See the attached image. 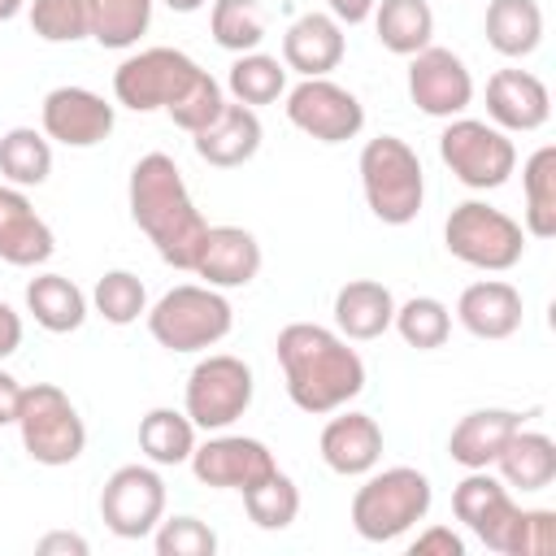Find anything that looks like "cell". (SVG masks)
I'll list each match as a JSON object with an SVG mask.
<instances>
[{
	"instance_id": "1",
	"label": "cell",
	"mask_w": 556,
	"mask_h": 556,
	"mask_svg": "<svg viewBox=\"0 0 556 556\" xmlns=\"http://www.w3.org/2000/svg\"><path fill=\"white\" fill-rule=\"evenodd\" d=\"M113 96L130 113L165 109L174 117V126H182L187 135L204 130L226 104L222 83L200 61H191L182 48H139V52H130L113 70Z\"/></svg>"
},
{
	"instance_id": "2",
	"label": "cell",
	"mask_w": 556,
	"mask_h": 556,
	"mask_svg": "<svg viewBox=\"0 0 556 556\" xmlns=\"http://www.w3.org/2000/svg\"><path fill=\"white\" fill-rule=\"evenodd\" d=\"M287 400L300 413L326 417L334 408H348L365 391V361L348 339L317 321H291L274 339Z\"/></svg>"
},
{
	"instance_id": "3",
	"label": "cell",
	"mask_w": 556,
	"mask_h": 556,
	"mask_svg": "<svg viewBox=\"0 0 556 556\" xmlns=\"http://www.w3.org/2000/svg\"><path fill=\"white\" fill-rule=\"evenodd\" d=\"M126 200H130V217L135 226L152 239L156 256L174 269H191L195 248L208 230L204 213L195 208L182 169L169 152H148L130 165V182H126Z\"/></svg>"
},
{
	"instance_id": "4",
	"label": "cell",
	"mask_w": 556,
	"mask_h": 556,
	"mask_svg": "<svg viewBox=\"0 0 556 556\" xmlns=\"http://www.w3.org/2000/svg\"><path fill=\"white\" fill-rule=\"evenodd\" d=\"M434 504L430 478L413 465H391V469H369L365 482L352 495V530L365 543H395L404 539L417 521H426Z\"/></svg>"
},
{
	"instance_id": "5",
	"label": "cell",
	"mask_w": 556,
	"mask_h": 556,
	"mask_svg": "<svg viewBox=\"0 0 556 556\" xmlns=\"http://www.w3.org/2000/svg\"><path fill=\"white\" fill-rule=\"evenodd\" d=\"M361 191L369 213L382 226H408L417 222L426 204V169L421 156L400 139V135H378L361 148Z\"/></svg>"
},
{
	"instance_id": "6",
	"label": "cell",
	"mask_w": 556,
	"mask_h": 556,
	"mask_svg": "<svg viewBox=\"0 0 556 556\" xmlns=\"http://www.w3.org/2000/svg\"><path fill=\"white\" fill-rule=\"evenodd\" d=\"M148 334L165 352H208L235 326L230 300L208 282H178L156 304H148Z\"/></svg>"
},
{
	"instance_id": "7",
	"label": "cell",
	"mask_w": 556,
	"mask_h": 556,
	"mask_svg": "<svg viewBox=\"0 0 556 556\" xmlns=\"http://www.w3.org/2000/svg\"><path fill=\"white\" fill-rule=\"evenodd\" d=\"M13 426L22 434V452L35 465L61 469V465H74L87 452V421L78 417L74 400L56 382L22 387V408H17Z\"/></svg>"
},
{
	"instance_id": "8",
	"label": "cell",
	"mask_w": 556,
	"mask_h": 556,
	"mask_svg": "<svg viewBox=\"0 0 556 556\" xmlns=\"http://www.w3.org/2000/svg\"><path fill=\"white\" fill-rule=\"evenodd\" d=\"M526 230L517 217H508L504 208L486 204V200H465L447 213L443 222V243L447 252L482 274H504L513 265H521L526 256Z\"/></svg>"
},
{
	"instance_id": "9",
	"label": "cell",
	"mask_w": 556,
	"mask_h": 556,
	"mask_svg": "<svg viewBox=\"0 0 556 556\" xmlns=\"http://www.w3.org/2000/svg\"><path fill=\"white\" fill-rule=\"evenodd\" d=\"M256 395L252 365L230 352H208L191 365L187 391H182V413L195 421V430H230Z\"/></svg>"
},
{
	"instance_id": "10",
	"label": "cell",
	"mask_w": 556,
	"mask_h": 556,
	"mask_svg": "<svg viewBox=\"0 0 556 556\" xmlns=\"http://www.w3.org/2000/svg\"><path fill=\"white\" fill-rule=\"evenodd\" d=\"M439 156L452 169V178L469 191H495L513 178L517 169V148L513 139L482 122V117H447L443 135H439Z\"/></svg>"
},
{
	"instance_id": "11",
	"label": "cell",
	"mask_w": 556,
	"mask_h": 556,
	"mask_svg": "<svg viewBox=\"0 0 556 556\" xmlns=\"http://www.w3.org/2000/svg\"><path fill=\"white\" fill-rule=\"evenodd\" d=\"M165 517V478L161 469L148 465H117L104 478L100 491V521L117 534V539H148L156 530V521Z\"/></svg>"
},
{
	"instance_id": "12",
	"label": "cell",
	"mask_w": 556,
	"mask_h": 556,
	"mask_svg": "<svg viewBox=\"0 0 556 556\" xmlns=\"http://www.w3.org/2000/svg\"><path fill=\"white\" fill-rule=\"evenodd\" d=\"M287 122L317 143H348L365 130V104L334 78H300L287 91Z\"/></svg>"
},
{
	"instance_id": "13",
	"label": "cell",
	"mask_w": 556,
	"mask_h": 556,
	"mask_svg": "<svg viewBox=\"0 0 556 556\" xmlns=\"http://www.w3.org/2000/svg\"><path fill=\"white\" fill-rule=\"evenodd\" d=\"M117 109L91 87H52L39 104V130L61 148H96L113 135Z\"/></svg>"
},
{
	"instance_id": "14",
	"label": "cell",
	"mask_w": 556,
	"mask_h": 556,
	"mask_svg": "<svg viewBox=\"0 0 556 556\" xmlns=\"http://www.w3.org/2000/svg\"><path fill=\"white\" fill-rule=\"evenodd\" d=\"M187 465H191L195 482H204L213 491H248L252 482H261V478H269L278 469L274 452L261 439L226 434V430H213L204 443H195Z\"/></svg>"
},
{
	"instance_id": "15",
	"label": "cell",
	"mask_w": 556,
	"mask_h": 556,
	"mask_svg": "<svg viewBox=\"0 0 556 556\" xmlns=\"http://www.w3.org/2000/svg\"><path fill=\"white\" fill-rule=\"evenodd\" d=\"M452 513H456V521H465V530L478 543H486L491 552L508 556V543H513V526H517L521 504L513 500V491L495 473L465 469V478L452 491Z\"/></svg>"
},
{
	"instance_id": "16",
	"label": "cell",
	"mask_w": 556,
	"mask_h": 556,
	"mask_svg": "<svg viewBox=\"0 0 556 556\" xmlns=\"http://www.w3.org/2000/svg\"><path fill=\"white\" fill-rule=\"evenodd\" d=\"M408 100L426 117H460L473 104V74L452 48H421L408 56Z\"/></svg>"
},
{
	"instance_id": "17",
	"label": "cell",
	"mask_w": 556,
	"mask_h": 556,
	"mask_svg": "<svg viewBox=\"0 0 556 556\" xmlns=\"http://www.w3.org/2000/svg\"><path fill=\"white\" fill-rule=\"evenodd\" d=\"M486 117L504 135H530L552 117V91L530 70H495L486 78Z\"/></svg>"
},
{
	"instance_id": "18",
	"label": "cell",
	"mask_w": 556,
	"mask_h": 556,
	"mask_svg": "<svg viewBox=\"0 0 556 556\" xmlns=\"http://www.w3.org/2000/svg\"><path fill=\"white\" fill-rule=\"evenodd\" d=\"M261 243L252 230L243 226H208L200 248H195V261H191V274L204 278L208 287L217 291H230V287H248L256 274H261Z\"/></svg>"
},
{
	"instance_id": "19",
	"label": "cell",
	"mask_w": 556,
	"mask_h": 556,
	"mask_svg": "<svg viewBox=\"0 0 556 556\" xmlns=\"http://www.w3.org/2000/svg\"><path fill=\"white\" fill-rule=\"evenodd\" d=\"M317 452L330 473L339 478H365L382 460V426L369 413L356 408H334V417L321 426Z\"/></svg>"
},
{
	"instance_id": "20",
	"label": "cell",
	"mask_w": 556,
	"mask_h": 556,
	"mask_svg": "<svg viewBox=\"0 0 556 556\" xmlns=\"http://www.w3.org/2000/svg\"><path fill=\"white\" fill-rule=\"evenodd\" d=\"M52 252H56V235L35 213L30 195L22 187L0 182V261L17 269H35L52 261Z\"/></svg>"
},
{
	"instance_id": "21",
	"label": "cell",
	"mask_w": 556,
	"mask_h": 556,
	"mask_svg": "<svg viewBox=\"0 0 556 556\" xmlns=\"http://www.w3.org/2000/svg\"><path fill=\"white\" fill-rule=\"evenodd\" d=\"M348 56V35L330 13H300L282 35V65L300 78H330Z\"/></svg>"
},
{
	"instance_id": "22",
	"label": "cell",
	"mask_w": 556,
	"mask_h": 556,
	"mask_svg": "<svg viewBox=\"0 0 556 556\" xmlns=\"http://www.w3.org/2000/svg\"><path fill=\"white\" fill-rule=\"evenodd\" d=\"M521 317H526V300L513 282L504 278H482V282H469L456 300V321L473 334V339H508L521 330Z\"/></svg>"
},
{
	"instance_id": "23",
	"label": "cell",
	"mask_w": 556,
	"mask_h": 556,
	"mask_svg": "<svg viewBox=\"0 0 556 556\" xmlns=\"http://www.w3.org/2000/svg\"><path fill=\"white\" fill-rule=\"evenodd\" d=\"M261 117H256V109H248V104H239V100H226L222 104V113L204 126V130H195L191 135V143H195V156L204 161V165H213V169H235V165H243V161H252L256 152H261Z\"/></svg>"
},
{
	"instance_id": "24",
	"label": "cell",
	"mask_w": 556,
	"mask_h": 556,
	"mask_svg": "<svg viewBox=\"0 0 556 556\" xmlns=\"http://www.w3.org/2000/svg\"><path fill=\"white\" fill-rule=\"evenodd\" d=\"M395 317V295L378 278H352L334 291V330L348 343H369L391 330Z\"/></svg>"
},
{
	"instance_id": "25",
	"label": "cell",
	"mask_w": 556,
	"mask_h": 556,
	"mask_svg": "<svg viewBox=\"0 0 556 556\" xmlns=\"http://www.w3.org/2000/svg\"><path fill=\"white\" fill-rule=\"evenodd\" d=\"M517 426H521V413H513V408H473L452 426L447 456L460 469H491Z\"/></svg>"
},
{
	"instance_id": "26",
	"label": "cell",
	"mask_w": 556,
	"mask_h": 556,
	"mask_svg": "<svg viewBox=\"0 0 556 556\" xmlns=\"http://www.w3.org/2000/svg\"><path fill=\"white\" fill-rule=\"evenodd\" d=\"M495 469H500V482L508 491H521V495L547 491L556 482V443H552V434L517 426L513 439L500 447Z\"/></svg>"
},
{
	"instance_id": "27",
	"label": "cell",
	"mask_w": 556,
	"mask_h": 556,
	"mask_svg": "<svg viewBox=\"0 0 556 556\" xmlns=\"http://www.w3.org/2000/svg\"><path fill=\"white\" fill-rule=\"evenodd\" d=\"M91 300L83 295V287L65 274H35L26 282V313L35 317V326H43L48 334H70L87 321Z\"/></svg>"
},
{
	"instance_id": "28",
	"label": "cell",
	"mask_w": 556,
	"mask_h": 556,
	"mask_svg": "<svg viewBox=\"0 0 556 556\" xmlns=\"http://www.w3.org/2000/svg\"><path fill=\"white\" fill-rule=\"evenodd\" d=\"M482 30L500 56L521 61L543 43V9H539V0H491Z\"/></svg>"
},
{
	"instance_id": "29",
	"label": "cell",
	"mask_w": 556,
	"mask_h": 556,
	"mask_svg": "<svg viewBox=\"0 0 556 556\" xmlns=\"http://www.w3.org/2000/svg\"><path fill=\"white\" fill-rule=\"evenodd\" d=\"M378 43L395 56H413L434 39V9L426 0H378L374 4Z\"/></svg>"
},
{
	"instance_id": "30",
	"label": "cell",
	"mask_w": 556,
	"mask_h": 556,
	"mask_svg": "<svg viewBox=\"0 0 556 556\" xmlns=\"http://www.w3.org/2000/svg\"><path fill=\"white\" fill-rule=\"evenodd\" d=\"M52 174V139L35 126H13L0 135V178L9 187H43Z\"/></svg>"
},
{
	"instance_id": "31",
	"label": "cell",
	"mask_w": 556,
	"mask_h": 556,
	"mask_svg": "<svg viewBox=\"0 0 556 556\" xmlns=\"http://www.w3.org/2000/svg\"><path fill=\"white\" fill-rule=\"evenodd\" d=\"M521 191H526V235L552 239L556 235V148L543 143L521 165Z\"/></svg>"
},
{
	"instance_id": "32",
	"label": "cell",
	"mask_w": 556,
	"mask_h": 556,
	"mask_svg": "<svg viewBox=\"0 0 556 556\" xmlns=\"http://www.w3.org/2000/svg\"><path fill=\"white\" fill-rule=\"evenodd\" d=\"M139 452L161 465H187L195 452V421L178 408H148L139 417Z\"/></svg>"
},
{
	"instance_id": "33",
	"label": "cell",
	"mask_w": 556,
	"mask_h": 556,
	"mask_svg": "<svg viewBox=\"0 0 556 556\" xmlns=\"http://www.w3.org/2000/svg\"><path fill=\"white\" fill-rule=\"evenodd\" d=\"M226 91L248 104V109H261V104H274L278 96H287V65L269 52H239L230 74H226Z\"/></svg>"
},
{
	"instance_id": "34",
	"label": "cell",
	"mask_w": 556,
	"mask_h": 556,
	"mask_svg": "<svg viewBox=\"0 0 556 556\" xmlns=\"http://www.w3.org/2000/svg\"><path fill=\"white\" fill-rule=\"evenodd\" d=\"M152 9L156 0H91V39L100 48L126 52L148 35Z\"/></svg>"
},
{
	"instance_id": "35",
	"label": "cell",
	"mask_w": 556,
	"mask_h": 556,
	"mask_svg": "<svg viewBox=\"0 0 556 556\" xmlns=\"http://www.w3.org/2000/svg\"><path fill=\"white\" fill-rule=\"evenodd\" d=\"M208 30H213V43L235 56L256 52L265 39V9H261V0H213Z\"/></svg>"
},
{
	"instance_id": "36",
	"label": "cell",
	"mask_w": 556,
	"mask_h": 556,
	"mask_svg": "<svg viewBox=\"0 0 556 556\" xmlns=\"http://www.w3.org/2000/svg\"><path fill=\"white\" fill-rule=\"evenodd\" d=\"M391 326H395V334H400L408 348L434 352V348H443L447 334H452V308H447L443 300H434V295H413V300L395 304Z\"/></svg>"
},
{
	"instance_id": "37",
	"label": "cell",
	"mask_w": 556,
	"mask_h": 556,
	"mask_svg": "<svg viewBox=\"0 0 556 556\" xmlns=\"http://www.w3.org/2000/svg\"><path fill=\"white\" fill-rule=\"evenodd\" d=\"M91 308L109 321V326H130L148 313V287L139 274L130 269H109L96 278L91 287Z\"/></svg>"
},
{
	"instance_id": "38",
	"label": "cell",
	"mask_w": 556,
	"mask_h": 556,
	"mask_svg": "<svg viewBox=\"0 0 556 556\" xmlns=\"http://www.w3.org/2000/svg\"><path fill=\"white\" fill-rule=\"evenodd\" d=\"M239 495H243L248 517H252L261 530H287V526L300 517V486H295L282 469H274L269 478L252 482V486L239 491Z\"/></svg>"
},
{
	"instance_id": "39",
	"label": "cell",
	"mask_w": 556,
	"mask_h": 556,
	"mask_svg": "<svg viewBox=\"0 0 556 556\" xmlns=\"http://www.w3.org/2000/svg\"><path fill=\"white\" fill-rule=\"evenodd\" d=\"M26 17L43 43L91 39V0H26Z\"/></svg>"
},
{
	"instance_id": "40",
	"label": "cell",
	"mask_w": 556,
	"mask_h": 556,
	"mask_svg": "<svg viewBox=\"0 0 556 556\" xmlns=\"http://www.w3.org/2000/svg\"><path fill=\"white\" fill-rule=\"evenodd\" d=\"M148 539H152L156 556H213V552H217L213 526H204V521L191 517V513H182V517H161Z\"/></svg>"
},
{
	"instance_id": "41",
	"label": "cell",
	"mask_w": 556,
	"mask_h": 556,
	"mask_svg": "<svg viewBox=\"0 0 556 556\" xmlns=\"http://www.w3.org/2000/svg\"><path fill=\"white\" fill-rule=\"evenodd\" d=\"M556 552V513L552 508H521L513 526L508 556H552Z\"/></svg>"
},
{
	"instance_id": "42",
	"label": "cell",
	"mask_w": 556,
	"mask_h": 556,
	"mask_svg": "<svg viewBox=\"0 0 556 556\" xmlns=\"http://www.w3.org/2000/svg\"><path fill=\"white\" fill-rule=\"evenodd\" d=\"M413 556H465V539L452 530V526H426L413 543H408Z\"/></svg>"
},
{
	"instance_id": "43",
	"label": "cell",
	"mask_w": 556,
	"mask_h": 556,
	"mask_svg": "<svg viewBox=\"0 0 556 556\" xmlns=\"http://www.w3.org/2000/svg\"><path fill=\"white\" fill-rule=\"evenodd\" d=\"M35 552L39 556H87V539L83 534H74V530H48L39 543H35Z\"/></svg>"
},
{
	"instance_id": "44",
	"label": "cell",
	"mask_w": 556,
	"mask_h": 556,
	"mask_svg": "<svg viewBox=\"0 0 556 556\" xmlns=\"http://www.w3.org/2000/svg\"><path fill=\"white\" fill-rule=\"evenodd\" d=\"M374 4L378 0H326V13L339 22V26H361L374 17Z\"/></svg>"
},
{
	"instance_id": "45",
	"label": "cell",
	"mask_w": 556,
	"mask_h": 556,
	"mask_svg": "<svg viewBox=\"0 0 556 556\" xmlns=\"http://www.w3.org/2000/svg\"><path fill=\"white\" fill-rule=\"evenodd\" d=\"M22 348V313L0 300V361Z\"/></svg>"
},
{
	"instance_id": "46",
	"label": "cell",
	"mask_w": 556,
	"mask_h": 556,
	"mask_svg": "<svg viewBox=\"0 0 556 556\" xmlns=\"http://www.w3.org/2000/svg\"><path fill=\"white\" fill-rule=\"evenodd\" d=\"M17 408H22V382L9 369H0V426H13Z\"/></svg>"
},
{
	"instance_id": "47",
	"label": "cell",
	"mask_w": 556,
	"mask_h": 556,
	"mask_svg": "<svg viewBox=\"0 0 556 556\" xmlns=\"http://www.w3.org/2000/svg\"><path fill=\"white\" fill-rule=\"evenodd\" d=\"M165 9H174V13H195V9H204L208 0H161Z\"/></svg>"
},
{
	"instance_id": "48",
	"label": "cell",
	"mask_w": 556,
	"mask_h": 556,
	"mask_svg": "<svg viewBox=\"0 0 556 556\" xmlns=\"http://www.w3.org/2000/svg\"><path fill=\"white\" fill-rule=\"evenodd\" d=\"M26 9V0H0V22H13Z\"/></svg>"
}]
</instances>
